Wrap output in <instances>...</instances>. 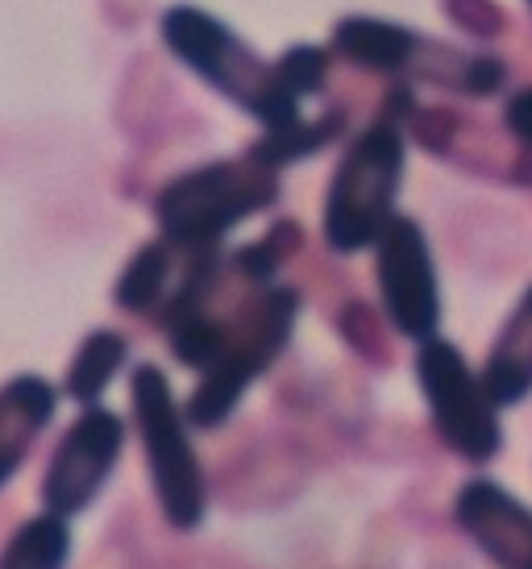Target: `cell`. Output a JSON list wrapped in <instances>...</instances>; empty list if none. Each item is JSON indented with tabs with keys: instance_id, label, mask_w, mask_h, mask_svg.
Returning a JSON list of instances; mask_svg holds the SVG:
<instances>
[{
	"instance_id": "1",
	"label": "cell",
	"mask_w": 532,
	"mask_h": 569,
	"mask_svg": "<svg viewBox=\"0 0 532 569\" xmlns=\"http://www.w3.org/2000/svg\"><path fill=\"white\" fill-rule=\"evenodd\" d=\"M158 42L208 92L229 100L234 109L254 117L263 129L299 121V100L283 92L275 63H266L263 54L234 26H225L217 13H208L200 4H167L158 13Z\"/></svg>"
},
{
	"instance_id": "2",
	"label": "cell",
	"mask_w": 532,
	"mask_h": 569,
	"mask_svg": "<svg viewBox=\"0 0 532 569\" xmlns=\"http://www.w3.org/2000/svg\"><path fill=\"white\" fill-rule=\"evenodd\" d=\"M279 204V171L263 159L234 154L208 159L171 174L150 200L158 233L175 250H213L237 224Z\"/></svg>"
},
{
	"instance_id": "3",
	"label": "cell",
	"mask_w": 532,
	"mask_h": 569,
	"mask_svg": "<svg viewBox=\"0 0 532 569\" xmlns=\"http://www.w3.org/2000/svg\"><path fill=\"white\" fill-rule=\"evenodd\" d=\"M299 303H304L299 291L287 283L254 287L250 296H242L234 303L229 337H225L220 358L208 370H200V382L184 399L191 428L217 432L234 416L237 403L250 391V382L279 362V353L287 349L292 332H296Z\"/></svg>"
},
{
	"instance_id": "4",
	"label": "cell",
	"mask_w": 532,
	"mask_h": 569,
	"mask_svg": "<svg viewBox=\"0 0 532 569\" xmlns=\"http://www.w3.org/2000/svg\"><path fill=\"white\" fill-rule=\"evenodd\" d=\"M129 411H134L141 458L150 470V487H155L162 520L171 523L175 532H196L208 516V478H204L200 453L191 445L188 411L175 399L162 366H134Z\"/></svg>"
},
{
	"instance_id": "5",
	"label": "cell",
	"mask_w": 532,
	"mask_h": 569,
	"mask_svg": "<svg viewBox=\"0 0 532 569\" xmlns=\"http://www.w3.org/2000/svg\"><path fill=\"white\" fill-rule=\"evenodd\" d=\"M404 126L375 117L354 142L329 179L321 233L333 253L371 250L395 217V196L404 183Z\"/></svg>"
},
{
	"instance_id": "6",
	"label": "cell",
	"mask_w": 532,
	"mask_h": 569,
	"mask_svg": "<svg viewBox=\"0 0 532 569\" xmlns=\"http://www.w3.org/2000/svg\"><path fill=\"white\" fill-rule=\"evenodd\" d=\"M416 382L428 403L437 437L457 458L466 461H491L503 445L500 428V403L491 399L483 375H474L462 349L454 341L428 337L416 349Z\"/></svg>"
},
{
	"instance_id": "7",
	"label": "cell",
	"mask_w": 532,
	"mask_h": 569,
	"mask_svg": "<svg viewBox=\"0 0 532 569\" xmlns=\"http://www.w3.org/2000/svg\"><path fill=\"white\" fill-rule=\"evenodd\" d=\"M375 283L383 300V317L392 320L395 332L412 341L437 337L441 325V287L433 250L416 217L395 212L392 224L375 241Z\"/></svg>"
},
{
	"instance_id": "8",
	"label": "cell",
	"mask_w": 532,
	"mask_h": 569,
	"mask_svg": "<svg viewBox=\"0 0 532 569\" xmlns=\"http://www.w3.org/2000/svg\"><path fill=\"white\" fill-rule=\"evenodd\" d=\"M126 449V420L105 403H88L67 428L42 475V511L79 516L96 503V495L112 478Z\"/></svg>"
},
{
	"instance_id": "9",
	"label": "cell",
	"mask_w": 532,
	"mask_h": 569,
	"mask_svg": "<svg viewBox=\"0 0 532 569\" xmlns=\"http://www.w3.org/2000/svg\"><path fill=\"white\" fill-rule=\"evenodd\" d=\"M188 117L191 109H184L179 100L171 67L155 50L129 54L126 71L117 80V96H112V126L134 146H162Z\"/></svg>"
},
{
	"instance_id": "10",
	"label": "cell",
	"mask_w": 532,
	"mask_h": 569,
	"mask_svg": "<svg viewBox=\"0 0 532 569\" xmlns=\"http://www.w3.org/2000/svg\"><path fill=\"white\" fill-rule=\"evenodd\" d=\"M454 520L500 569H532V511L500 482H466L454 499Z\"/></svg>"
},
{
	"instance_id": "11",
	"label": "cell",
	"mask_w": 532,
	"mask_h": 569,
	"mask_svg": "<svg viewBox=\"0 0 532 569\" xmlns=\"http://www.w3.org/2000/svg\"><path fill=\"white\" fill-rule=\"evenodd\" d=\"M329 50L362 76H407L421 50V33L400 21L349 13L329 30Z\"/></svg>"
},
{
	"instance_id": "12",
	"label": "cell",
	"mask_w": 532,
	"mask_h": 569,
	"mask_svg": "<svg viewBox=\"0 0 532 569\" xmlns=\"http://www.w3.org/2000/svg\"><path fill=\"white\" fill-rule=\"evenodd\" d=\"M59 396L42 375H17L0 382V490L13 482L21 461L30 458L33 441L47 432L59 411Z\"/></svg>"
},
{
	"instance_id": "13",
	"label": "cell",
	"mask_w": 532,
	"mask_h": 569,
	"mask_svg": "<svg viewBox=\"0 0 532 569\" xmlns=\"http://www.w3.org/2000/svg\"><path fill=\"white\" fill-rule=\"evenodd\" d=\"M179 267H184V250H175L162 233L141 241L138 250L129 253L126 267H121L117 283H112V303L129 317L158 320V312L167 308L175 283H179Z\"/></svg>"
},
{
	"instance_id": "14",
	"label": "cell",
	"mask_w": 532,
	"mask_h": 569,
	"mask_svg": "<svg viewBox=\"0 0 532 569\" xmlns=\"http://www.w3.org/2000/svg\"><path fill=\"white\" fill-rule=\"evenodd\" d=\"M483 382L500 408H512L532 391V287L495 337L491 358L483 366Z\"/></svg>"
},
{
	"instance_id": "15",
	"label": "cell",
	"mask_w": 532,
	"mask_h": 569,
	"mask_svg": "<svg viewBox=\"0 0 532 569\" xmlns=\"http://www.w3.org/2000/svg\"><path fill=\"white\" fill-rule=\"evenodd\" d=\"M349 117H354V112L345 109V104H329L316 121H304V117H299V121H292V126L263 129V138H254L246 150H250L254 159H263L266 167L283 171V167L313 159V154H321L325 146H333L337 138H345Z\"/></svg>"
},
{
	"instance_id": "16",
	"label": "cell",
	"mask_w": 532,
	"mask_h": 569,
	"mask_svg": "<svg viewBox=\"0 0 532 569\" xmlns=\"http://www.w3.org/2000/svg\"><path fill=\"white\" fill-rule=\"evenodd\" d=\"M129 358V341L126 332L117 329H92L83 341H79L76 358L67 362L63 370V396L79 408L88 403H100V396L109 391V382L117 379V370L126 366Z\"/></svg>"
},
{
	"instance_id": "17",
	"label": "cell",
	"mask_w": 532,
	"mask_h": 569,
	"mask_svg": "<svg viewBox=\"0 0 532 569\" xmlns=\"http://www.w3.org/2000/svg\"><path fill=\"white\" fill-rule=\"evenodd\" d=\"M67 561H71V523L55 511L30 516L0 549V569H63Z\"/></svg>"
},
{
	"instance_id": "18",
	"label": "cell",
	"mask_w": 532,
	"mask_h": 569,
	"mask_svg": "<svg viewBox=\"0 0 532 569\" xmlns=\"http://www.w3.org/2000/svg\"><path fill=\"white\" fill-rule=\"evenodd\" d=\"M299 250H304V229H299V221L283 217V221H275L266 229L263 238L237 246V250L229 253V267H234L250 287H266L279 279V270L287 267Z\"/></svg>"
},
{
	"instance_id": "19",
	"label": "cell",
	"mask_w": 532,
	"mask_h": 569,
	"mask_svg": "<svg viewBox=\"0 0 532 569\" xmlns=\"http://www.w3.org/2000/svg\"><path fill=\"white\" fill-rule=\"evenodd\" d=\"M333 63L337 54L329 47H313V42H299V47H287L275 59V76H279L283 92L296 96V100H308V96L325 92L333 76Z\"/></svg>"
},
{
	"instance_id": "20",
	"label": "cell",
	"mask_w": 532,
	"mask_h": 569,
	"mask_svg": "<svg viewBox=\"0 0 532 569\" xmlns=\"http://www.w3.org/2000/svg\"><path fill=\"white\" fill-rule=\"evenodd\" d=\"M337 329H342V337L358 349L362 358H371V362H387V341H383L375 308H366V303H358V300L345 303L342 317H337Z\"/></svg>"
},
{
	"instance_id": "21",
	"label": "cell",
	"mask_w": 532,
	"mask_h": 569,
	"mask_svg": "<svg viewBox=\"0 0 532 569\" xmlns=\"http://www.w3.org/2000/svg\"><path fill=\"white\" fill-rule=\"evenodd\" d=\"M441 13L454 21L457 30L474 33V38H500L503 33V9L495 0H441Z\"/></svg>"
},
{
	"instance_id": "22",
	"label": "cell",
	"mask_w": 532,
	"mask_h": 569,
	"mask_svg": "<svg viewBox=\"0 0 532 569\" xmlns=\"http://www.w3.org/2000/svg\"><path fill=\"white\" fill-rule=\"evenodd\" d=\"M96 9H100V17L109 21L112 30H138L141 21L150 17V9H155V0H96Z\"/></svg>"
},
{
	"instance_id": "23",
	"label": "cell",
	"mask_w": 532,
	"mask_h": 569,
	"mask_svg": "<svg viewBox=\"0 0 532 569\" xmlns=\"http://www.w3.org/2000/svg\"><path fill=\"white\" fill-rule=\"evenodd\" d=\"M503 121H508V129H512L520 142L532 150V88H524V92H516L512 100H508Z\"/></svg>"
},
{
	"instance_id": "24",
	"label": "cell",
	"mask_w": 532,
	"mask_h": 569,
	"mask_svg": "<svg viewBox=\"0 0 532 569\" xmlns=\"http://www.w3.org/2000/svg\"><path fill=\"white\" fill-rule=\"evenodd\" d=\"M524 4H529V9H532V0H524Z\"/></svg>"
}]
</instances>
